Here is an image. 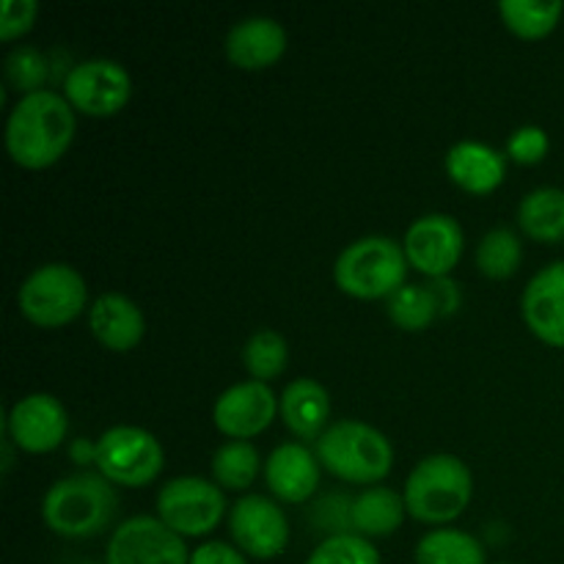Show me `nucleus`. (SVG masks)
I'll list each match as a JSON object with an SVG mask.
<instances>
[{
  "instance_id": "nucleus-30",
  "label": "nucleus",
  "mask_w": 564,
  "mask_h": 564,
  "mask_svg": "<svg viewBox=\"0 0 564 564\" xmlns=\"http://www.w3.org/2000/svg\"><path fill=\"white\" fill-rule=\"evenodd\" d=\"M50 75V64L47 55L42 53L33 44H20V47L11 50L6 55V77H9L11 86L20 91V97L33 91H42L44 80Z\"/></svg>"
},
{
  "instance_id": "nucleus-31",
  "label": "nucleus",
  "mask_w": 564,
  "mask_h": 564,
  "mask_svg": "<svg viewBox=\"0 0 564 564\" xmlns=\"http://www.w3.org/2000/svg\"><path fill=\"white\" fill-rule=\"evenodd\" d=\"M549 132L538 124H523L507 138V158L521 165H534L549 154Z\"/></svg>"
},
{
  "instance_id": "nucleus-24",
  "label": "nucleus",
  "mask_w": 564,
  "mask_h": 564,
  "mask_svg": "<svg viewBox=\"0 0 564 564\" xmlns=\"http://www.w3.org/2000/svg\"><path fill=\"white\" fill-rule=\"evenodd\" d=\"M213 482L224 490H248L259 477L262 457L251 441H229L213 455Z\"/></svg>"
},
{
  "instance_id": "nucleus-32",
  "label": "nucleus",
  "mask_w": 564,
  "mask_h": 564,
  "mask_svg": "<svg viewBox=\"0 0 564 564\" xmlns=\"http://www.w3.org/2000/svg\"><path fill=\"white\" fill-rule=\"evenodd\" d=\"M39 3L36 0H6L0 9V39L14 42L17 36L28 33L36 22Z\"/></svg>"
},
{
  "instance_id": "nucleus-33",
  "label": "nucleus",
  "mask_w": 564,
  "mask_h": 564,
  "mask_svg": "<svg viewBox=\"0 0 564 564\" xmlns=\"http://www.w3.org/2000/svg\"><path fill=\"white\" fill-rule=\"evenodd\" d=\"M191 564H248V560L237 545L209 540V543H202L191 551Z\"/></svg>"
},
{
  "instance_id": "nucleus-22",
  "label": "nucleus",
  "mask_w": 564,
  "mask_h": 564,
  "mask_svg": "<svg viewBox=\"0 0 564 564\" xmlns=\"http://www.w3.org/2000/svg\"><path fill=\"white\" fill-rule=\"evenodd\" d=\"M518 226L538 242H564V191L538 187L518 204Z\"/></svg>"
},
{
  "instance_id": "nucleus-10",
  "label": "nucleus",
  "mask_w": 564,
  "mask_h": 564,
  "mask_svg": "<svg viewBox=\"0 0 564 564\" xmlns=\"http://www.w3.org/2000/svg\"><path fill=\"white\" fill-rule=\"evenodd\" d=\"M64 97L86 116H116L132 97V77L119 61L88 58L69 69L64 80Z\"/></svg>"
},
{
  "instance_id": "nucleus-1",
  "label": "nucleus",
  "mask_w": 564,
  "mask_h": 564,
  "mask_svg": "<svg viewBox=\"0 0 564 564\" xmlns=\"http://www.w3.org/2000/svg\"><path fill=\"white\" fill-rule=\"evenodd\" d=\"M77 119L64 94L53 88L25 94L6 119V149L22 169H47L72 147Z\"/></svg>"
},
{
  "instance_id": "nucleus-34",
  "label": "nucleus",
  "mask_w": 564,
  "mask_h": 564,
  "mask_svg": "<svg viewBox=\"0 0 564 564\" xmlns=\"http://www.w3.org/2000/svg\"><path fill=\"white\" fill-rule=\"evenodd\" d=\"M430 286H433L435 297L441 303V314H452L457 306H460V290H457L455 281L446 275V279H430Z\"/></svg>"
},
{
  "instance_id": "nucleus-12",
  "label": "nucleus",
  "mask_w": 564,
  "mask_h": 564,
  "mask_svg": "<svg viewBox=\"0 0 564 564\" xmlns=\"http://www.w3.org/2000/svg\"><path fill=\"white\" fill-rule=\"evenodd\" d=\"M229 532L235 545L253 560H275L290 543V521L273 499L242 496L229 512Z\"/></svg>"
},
{
  "instance_id": "nucleus-13",
  "label": "nucleus",
  "mask_w": 564,
  "mask_h": 564,
  "mask_svg": "<svg viewBox=\"0 0 564 564\" xmlns=\"http://www.w3.org/2000/svg\"><path fill=\"white\" fill-rule=\"evenodd\" d=\"M6 430L17 449L44 455L64 444L66 433H69V413L58 397L36 391L11 405Z\"/></svg>"
},
{
  "instance_id": "nucleus-9",
  "label": "nucleus",
  "mask_w": 564,
  "mask_h": 564,
  "mask_svg": "<svg viewBox=\"0 0 564 564\" xmlns=\"http://www.w3.org/2000/svg\"><path fill=\"white\" fill-rule=\"evenodd\" d=\"M105 564H191V549L160 518L135 516L113 529Z\"/></svg>"
},
{
  "instance_id": "nucleus-23",
  "label": "nucleus",
  "mask_w": 564,
  "mask_h": 564,
  "mask_svg": "<svg viewBox=\"0 0 564 564\" xmlns=\"http://www.w3.org/2000/svg\"><path fill=\"white\" fill-rule=\"evenodd\" d=\"M416 564H485V545L463 529H433L416 543Z\"/></svg>"
},
{
  "instance_id": "nucleus-16",
  "label": "nucleus",
  "mask_w": 564,
  "mask_h": 564,
  "mask_svg": "<svg viewBox=\"0 0 564 564\" xmlns=\"http://www.w3.org/2000/svg\"><path fill=\"white\" fill-rule=\"evenodd\" d=\"M286 53V31L273 17H246L235 22L226 33V55L235 66L246 72H259L273 66Z\"/></svg>"
},
{
  "instance_id": "nucleus-26",
  "label": "nucleus",
  "mask_w": 564,
  "mask_h": 564,
  "mask_svg": "<svg viewBox=\"0 0 564 564\" xmlns=\"http://www.w3.org/2000/svg\"><path fill=\"white\" fill-rule=\"evenodd\" d=\"M499 14L505 25L521 39H543L560 25L564 3L560 0H501Z\"/></svg>"
},
{
  "instance_id": "nucleus-7",
  "label": "nucleus",
  "mask_w": 564,
  "mask_h": 564,
  "mask_svg": "<svg viewBox=\"0 0 564 564\" xmlns=\"http://www.w3.org/2000/svg\"><path fill=\"white\" fill-rule=\"evenodd\" d=\"M94 463L108 482L121 488H147L163 471L165 452L149 430L116 424L94 444Z\"/></svg>"
},
{
  "instance_id": "nucleus-8",
  "label": "nucleus",
  "mask_w": 564,
  "mask_h": 564,
  "mask_svg": "<svg viewBox=\"0 0 564 564\" xmlns=\"http://www.w3.org/2000/svg\"><path fill=\"white\" fill-rule=\"evenodd\" d=\"M224 512V488L213 479L176 477L169 479L158 494V518L180 538H204L218 527Z\"/></svg>"
},
{
  "instance_id": "nucleus-20",
  "label": "nucleus",
  "mask_w": 564,
  "mask_h": 564,
  "mask_svg": "<svg viewBox=\"0 0 564 564\" xmlns=\"http://www.w3.org/2000/svg\"><path fill=\"white\" fill-rule=\"evenodd\" d=\"M446 174L468 193L496 191L507 176V154L482 141H460L446 152Z\"/></svg>"
},
{
  "instance_id": "nucleus-4",
  "label": "nucleus",
  "mask_w": 564,
  "mask_h": 564,
  "mask_svg": "<svg viewBox=\"0 0 564 564\" xmlns=\"http://www.w3.org/2000/svg\"><path fill=\"white\" fill-rule=\"evenodd\" d=\"M317 460L345 482L375 485L389 477L394 446L372 424L341 419L317 438Z\"/></svg>"
},
{
  "instance_id": "nucleus-18",
  "label": "nucleus",
  "mask_w": 564,
  "mask_h": 564,
  "mask_svg": "<svg viewBox=\"0 0 564 564\" xmlns=\"http://www.w3.org/2000/svg\"><path fill=\"white\" fill-rule=\"evenodd\" d=\"M88 328L94 339L113 352H127L141 345L147 319L138 303L121 292H105L88 308Z\"/></svg>"
},
{
  "instance_id": "nucleus-2",
  "label": "nucleus",
  "mask_w": 564,
  "mask_h": 564,
  "mask_svg": "<svg viewBox=\"0 0 564 564\" xmlns=\"http://www.w3.org/2000/svg\"><path fill=\"white\" fill-rule=\"evenodd\" d=\"M119 510V494L102 474H72L50 485L42 518L58 538L83 540L102 532Z\"/></svg>"
},
{
  "instance_id": "nucleus-17",
  "label": "nucleus",
  "mask_w": 564,
  "mask_h": 564,
  "mask_svg": "<svg viewBox=\"0 0 564 564\" xmlns=\"http://www.w3.org/2000/svg\"><path fill=\"white\" fill-rule=\"evenodd\" d=\"M264 482L275 499L286 505H303L319 485L317 455L303 444H279L264 460Z\"/></svg>"
},
{
  "instance_id": "nucleus-21",
  "label": "nucleus",
  "mask_w": 564,
  "mask_h": 564,
  "mask_svg": "<svg viewBox=\"0 0 564 564\" xmlns=\"http://www.w3.org/2000/svg\"><path fill=\"white\" fill-rule=\"evenodd\" d=\"M405 512V499L397 490L372 485V488H367L352 499L350 510H347V521H350L352 534H358V538H389L402 527Z\"/></svg>"
},
{
  "instance_id": "nucleus-11",
  "label": "nucleus",
  "mask_w": 564,
  "mask_h": 564,
  "mask_svg": "<svg viewBox=\"0 0 564 564\" xmlns=\"http://www.w3.org/2000/svg\"><path fill=\"white\" fill-rule=\"evenodd\" d=\"M402 248H405L408 264L419 273L430 279H446L460 262L466 235L452 215L430 213L408 226Z\"/></svg>"
},
{
  "instance_id": "nucleus-5",
  "label": "nucleus",
  "mask_w": 564,
  "mask_h": 564,
  "mask_svg": "<svg viewBox=\"0 0 564 564\" xmlns=\"http://www.w3.org/2000/svg\"><path fill=\"white\" fill-rule=\"evenodd\" d=\"M405 248L383 235H369L350 242L334 264L336 286L358 301H378V297L389 301L405 286Z\"/></svg>"
},
{
  "instance_id": "nucleus-28",
  "label": "nucleus",
  "mask_w": 564,
  "mask_h": 564,
  "mask_svg": "<svg viewBox=\"0 0 564 564\" xmlns=\"http://www.w3.org/2000/svg\"><path fill=\"white\" fill-rule=\"evenodd\" d=\"M286 364H290V345L279 330L262 328L248 336V341L242 345V367L248 369L251 380L268 383L284 372Z\"/></svg>"
},
{
  "instance_id": "nucleus-29",
  "label": "nucleus",
  "mask_w": 564,
  "mask_h": 564,
  "mask_svg": "<svg viewBox=\"0 0 564 564\" xmlns=\"http://www.w3.org/2000/svg\"><path fill=\"white\" fill-rule=\"evenodd\" d=\"M306 564H380V554L375 551L372 540L358 538L352 532H339L325 538L312 551Z\"/></svg>"
},
{
  "instance_id": "nucleus-6",
  "label": "nucleus",
  "mask_w": 564,
  "mask_h": 564,
  "mask_svg": "<svg viewBox=\"0 0 564 564\" xmlns=\"http://www.w3.org/2000/svg\"><path fill=\"white\" fill-rule=\"evenodd\" d=\"M88 303L86 279L66 262H50L33 270L17 292L22 317L42 328H61L83 314Z\"/></svg>"
},
{
  "instance_id": "nucleus-14",
  "label": "nucleus",
  "mask_w": 564,
  "mask_h": 564,
  "mask_svg": "<svg viewBox=\"0 0 564 564\" xmlns=\"http://www.w3.org/2000/svg\"><path fill=\"white\" fill-rule=\"evenodd\" d=\"M275 413H279V397L268 383L240 380L215 400L213 422L231 441H251L273 424Z\"/></svg>"
},
{
  "instance_id": "nucleus-27",
  "label": "nucleus",
  "mask_w": 564,
  "mask_h": 564,
  "mask_svg": "<svg viewBox=\"0 0 564 564\" xmlns=\"http://www.w3.org/2000/svg\"><path fill=\"white\" fill-rule=\"evenodd\" d=\"M523 259V242L507 226L485 231V237L477 246V268L488 279H510L518 273Z\"/></svg>"
},
{
  "instance_id": "nucleus-15",
  "label": "nucleus",
  "mask_w": 564,
  "mask_h": 564,
  "mask_svg": "<svg viewBox=\"0 0 564 564\" xmlns=\"http://www.w3.org/2000/svg\"><path fill=\"white\" fill-rule=\"evenodd\" d=\"M523 323L540 341L564 347V259L540 268L521 295Z\"/></svg>"
},
{
  "instance_id": "nucleus-35",
  "label": "nucleus",
  "mask_w": 564,
  "mask_h": 564,
  "mask_svg": "<svg viewBox=\"0 0 564 564\" xmlns=\"http://www.w3.org/2000/svg\"><path fill=\"white\" fill-rule=\"evenodd\" d=\"M80 564H105V562H80Z\"/></svg>"
},
{
  "instance_id": "nucleus-19",
  "label": "nucleus",
  "mask_w": 564,
  "mask_h": 564,
  "mask_svg": "<svg viewBox=\"0 0 564 564\" xmlns=\"http://www.w3.org/2000/svg\"><path fill=\"white\" fill-rule=\"evenodd\" d=\"M281 422L301 441H317L330 427V394L319 380H292L279 397Z\"/></svg>"
},
{
  "instance_id": "nucleus-36",
  "label": "nucleus",
  "mask_w": 564,
  "mask_h": 564,
  "mask_svg": "<svg viewBox=\"0 0 564 564\" xmlns=\"http://www.w3.org/2000/svg\"><path fill=\"white\" fill-rule=\"evenodd\" d=\"M505 564H507V562H505Z\"/></svg>"
},
{
  "instance_id": "nucleus-25",
  "label": "nucleus",
  "mask_w": 564,
  "mask_h": 564,
  "mask_svg": "<svg viewBox=\"0 0 564 564\" xmlns=\"http://www.w3.org/2000/svg\"><path fill=\"white\" fill-rule=\"evenodd\" d=\"M386 314L391 323L408 334L430 328L441 314V303L430 284H405L386 301Z\"/></svg>"
},
{
  "instance_id": "nucleus-3",
  "label": "nucleus",
  "mask_w": 564,
  "mask_h": 564,
  "mask_svg": "<svg viewBox=\"0 0 564 564\" xmlns=\"http://www.w3.org/2000/svg\"><path fill=\"white\" fill-rule=\"evenodd\" d=\"M474 477L457 455H430L405 479V510L422 523H452L468 510Z\"/></svg>"
}]
</instances>
